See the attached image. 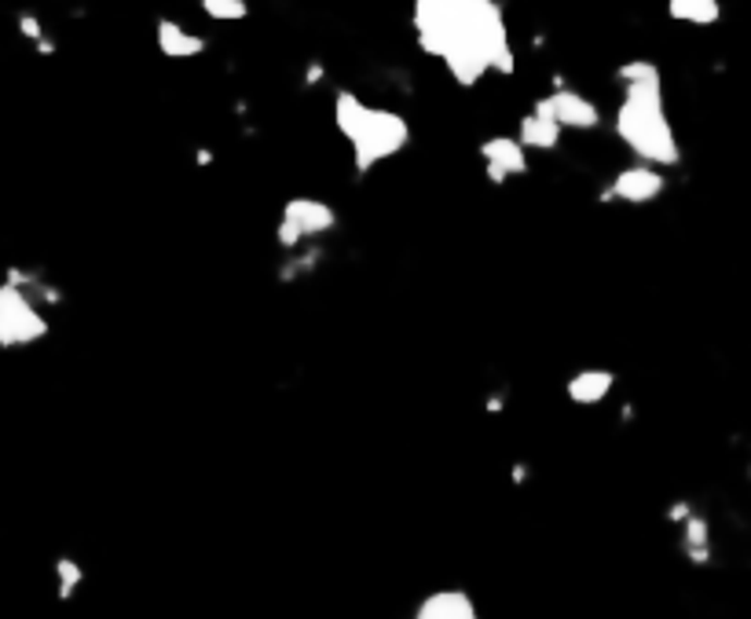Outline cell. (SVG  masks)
<instances>
[{
  "label": "cell",
  "instance_id": "cell-1",
  "mask_svg": "<svg viewBox=\"0 0 751 619\" xmlns=\"http://www.w3.org/2000/svg\"><path fill=\"white\" fill-rule=\"evenodd\" d=\"M334 125L353 144V165L359 176L396 158L410 144L407 117H399L396 111H382V107H367L356 92L334 96Z\"/></svg>",
  "mask_w": 751,
  "mask_h": 619
},
{
  "label": "cell",
  "instance_id": "cell-2",
  "mask_svg": "<svg viewBox=\"0 0 751 619\" xmlns=\"http://www.w3.org/2000/svg\"><path fill=\"white\" fill-rule=\"evenodd\" d=\"M616 136L624 139V147L638 162L660 169L682 162V147H678V136L664 111V88L624 92V103L616 107Z\"/></svg>",
  "mask_w": 751,
  "mask_h": 619
},
{
  "label": "cell",
  "instance_id": "cell-3",
  "mask_svg": "<svg viewBox=\"0 0 751 619\" xmlns=\"http://www.w3.org/2000/svg\"><path fill=\"white\" fill-rule=\"evenodd\" d=\"M48 337V319L37 308V294L4 278L0 283V348H29Z\"/></svg>",
  "mask_w": 751,
  "mask_h": 619
},
{
  "label": "cell",
  "instance_id": "cell-4",
  "mask_svg": "<svg viewBox=\"0 0 751 619\" xmlns=\"http://www.w3.org/2000/svg\"><path fill=\"white\" fill-rule=\"evenodd\" d=\"M469 8V0H415V12H410V23H415V37L418 48L426 55L444 59L458 34V18Z\"/></svg>",
  "mask_w": 751,
  "mask_h": 619
},
{
  "label": "cell",
  "instance_id": "cell-5",
  "mask_svg": "<svg viewBox=\"0 0 751 619\" xmlns=\"http://www.w3.org/2000/svg\"><path fill=\"white\" fill-rule=\"evenodd\" d=\"M337 227V213L330 209L327 202H319V198H290L283 206V221H279V246L286 249H297L305 238H316V235H327Z\"/></svg>",
  "mask_w": 751,
  "mask_h": 619
},
{
  "label": "cell",
  "instance_id": "cell-6",
  "mask_svg": "<svg viewBox=\"0 0 751 619\" xmlns=\"http://www.w3.org/2000/svg\"><path fill=\"white\" fill-rule=\"evenodd\" d=\"M535 111L550 114L561 128H576V133H590V128L601 125V111L594 99H587L583 92H573V88H557V92L543 96L535 103Z\"/></svg>",
  "mask_w": 751,
  "mask_h": 619
},
{
  "label": "cell",
  "instance_id": "cell-7",
  "mask_svg": "<svg viewBox=\"0 0 751 619\" xmlns=\"http://www.w3.org/2000/svg\"><path fill=\"white\" fill-rule=\"evenodd\" d=\"M664 187H667V179H664V173H660V165L635 162V165L619 169V173L613 176V184H608V198L627 202V206H649L664 195Z\"/></svg>",
  "mask_w": 751,
  "mask_h": 619
},
{
  "label": "cell",
  "instance_id": "cell-8",
  "mask_svg": "<svg viewBox=\"0 0 751 619\" xmlns=\"http://www.w3.org/2000/svg\"><path fill=\"white\" fill-rule=\"evenodd\" d=\"M480 158H484L488 179L492 184H506L509 176L528 173V147L517 136H492L480 144Z\"/></svg>",
  "mask_w": 751,
  "mask_h": 619
},
{
  "label": "cell",
  "instance_id": "cell-9",
  "mask_svg": "<svg viewBox=\"0 0 751 619\" xmlns=\"http://www.w3.org/2000/svg\"><path fill=\"white\" fill-rule=\"evenodd\" d=\"M415 619H480V612L466 591H433L415 608Z\"/></svg>",
  "mask_w": 751,
  "mask_h": 619
},
{
  "label": "cell",
  "instance_id": "cell-10",
  "mask_svg": "<svg viewBox=\"0 0 751 619\" xmlns=\"http://www.w3.org/2000/svg\"><path fill=\"white\" fill-rule=\"evenodd\" d=\"M616 385V374L605 371V367H587V371H579L568 377V399L579 407H598L601 399H605L608 393H613Z\"/></svg>",
  "mask_w": 751,
  "mask_h": 619
},
{
  "label": "cell",
  "instance_id": "cell-11",
  "mask_svg": "<svg viewBox=\"0 0 751 619\" xmlns=\"http://www.w3.org/2000/svg\"><path fill=\"white\" fill-rule=\"evenodd\" d=\"M158 48H162V55L169 59H195L206 52V37L192 34V29H184L180 23H173V18H158Z\"/></svg>",
  "mask_w": 751,
  "mask_h": 619
},
{
  "label": "cell",
  "instance_id": "cell-12",
  "mask_svg": "<svg viewBox=\"0 0 751 619\" xmlns=\"http://www.w3.org/2000/svg\"><path fill=\"white\" fill-rule=\"evenodd\" d=\"M561 133H565V128H561L550 114L535 111V107H532V114H525L517 125V139L528 147V151H554V147L561 144Z\"/></svg>",
  "mask_w": 751,
  "mask_h": 619
},
{
  "label": "cell",
  "instance_id": "cell-13",
  "mask_svg": "<svg viewBox=\"0 0 751 619\" xmlns=\"http://www.w3.org/2000/svg\"><path fill=\"white\" fill-rule=\"evenodd\" d=\"M667 15L689 26H715L723 8L718 0H667Z\"/></svg>",
  "mask_w": 751,
  "mask_h": 619
},
{
  "label": "cell",
  "instance_id": "cell-14",
  "mask_svg": "<svg viewBox=\"0 0 751 619\" xmlns=\"http://www.w3.org/2000/svg\"><path fill=\"white\" fill-rule=\"evenodd\" d=\"M616 82L624 92L630 88H664V77H660V66L649 63V59H630L616 70Z\"/></svg>",
  "mask_w": 751,
  "mask_h": 619
},
{
  "label": "cell",
  "instance_id": "cell-15",
  "mask_svg": "<svg viewBox=\"0 0 751 619\" xmlns=\"http://www.w3.org/2000/svg\"><path fill=\"white\" fill-rule=\"evenodd\" d=\"M56 583H59V597L70 602L77 594V586L85 583V568L74 561V557H59L56 561Z\"/></svg>",
  "mask_w": 751,
  "mask_h": 619
},
{
  "label": "cell",
  "instance_id": "cell-16",
  "mask_svg": "<svg viewBox=\"0 0 751 619\" xmlns=\"http://www.w3.org/2000/svg\"><path fill=\"white\" fill-rule=\"evenodd\" d=\"M202 12L217 23H238L249 15V4L246 0H202Z\"/></svg>",
  "mask_w": 751,
  "mask_h": 619
},
{
  "label": "cell",
  "instance_id": "cell-17",
  "mask_svg": "<svg viewBox=\"0 0 751 619\" xmlns=\"http://www.w3.org/2000/svg\"><path fill=\"white\" fill-rule=\"evenodd\" d=\"M686 550L693 561H707V524L700 517H686Z\"/></svg>",
  "mask_w": 751,
  "mask_h": 619
},
{
  "label": "cell",
  "instance_id": "cell-18",
  "mask_svg": "<svg viewBox=\"0 0 751 619\" xmlns=\"http://www.w3.org/2000/svg\"><path fill=\"white\" fill-rule=\"evenodd\" d=\"M19 34H23L26 41H34L37 52H52V41L45 37V26H41V18H37V15H29V12L19 15Z\"/></svg>",
  "mask_w": 751,
  "mask_h": 619
}]
</instances>
